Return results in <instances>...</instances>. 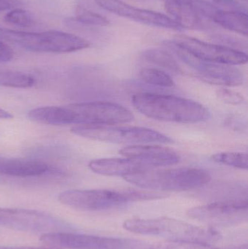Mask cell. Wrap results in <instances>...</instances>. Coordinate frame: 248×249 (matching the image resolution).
Returning <instances> with one entry per match:
<instances>
[{
    "mask_svg": "<svg viewBox=\"0 0 248 249\" xmlns=\"http://www.w3.org/2000/svg\"><path fill=\"white\" fill-rule=\"evenodd\" d=\"M126 231L139 235L160 237L171 241H194L210 244L221 239L214 228H200L172 218H132L123 224Z\"/></svg>",
    "mask_w": 248,
    "mask_h": 249,
    "instance_id": "4",
    "label": "cell"
},
{
    "mask_svg": "<svg viewBox=\"0 0 248 249\" xmlns=\"http://www.w3.org/2000/svg\"><path fill=\"white\" fill-rule=\"evenodd\" d=\"M165 2H176V1H179V2H186V1H190V0H163Z\"/></svg>",
    "mask_w": 248,
    "mask_h": 249,
    "instance_id": "32",
    "label": "cell"
},
{
    "mask_svg": "<svg viewBox=\"0 0 248 249\" xmlns=\"http://www.w3.org/2000/svg\"><path fill=\"white\" fill-rule=\"evenodd\" d=\"M172 41L194 56L204 61L232 66L248 62L247 54L230 47L208 43L185 35H178Z\"/></svg>",
    "mask_w": 248,
    "mask_h": 249,
    "instance_id": "12",
    "label": "cell"
},
{
    "mask_svg": "<svg viewBox=\"0 0 248 249\" xmlns=\"http://www.w3.org/2000/svg\"><path fill=\"white\" fill-rule=\"evenodd\" d=\"M0 249H58L52 248H39V247H0Z\"/></svg>",
    "mask_w": 248,
    "mask_h": 249,
    "instance_id": "30",
    "label": "cell"
},
{
    "mask_svg": "<svg viewBox=\"0 0 248 249\" xmlns=\"http://www.w3.org/2000/svg\"><path fill=\"white\" fill-rule=\"evenodd\" d=\"M22 4L20 0H0V11L17 8Z\"/></svg>",
    "mask_w": 248,
    "mask_h": 249,
    "instance_id": "29",
    "label": "cell"
},
{
    "mask_svg": "<svg viewBox=\"0 0 248 249\" xmlns=\"http://www.w3.org/2000/svg\"><path fill=\"white\" fill-rule=\"evenodd\" d=\"M119 153L125 158L141 161L151 169L175 165L180 160L174 150L158 145H131L119 150Z\"/></svg>",
    "mask_w": 248,
    "mask_h": 249,
    "instance_id": "14",
    "label": "cell"
},
{
    "mask_svg": "<svg viewBox=\"0 0 248 249\" xmlns=\"http://www.w3.org/2000/svg\"><path fill=\"white\" fill-rule=\"evenodd\" d=\"M0 38L23 49L37 53H66L86 49L90 45L84 38L55 30L26 32L0 29Z\"/></svg>",
    "mask_w": 248,
    "mask_h": 249,
    "instance_id": "6",
    "label": "cell"
},
{
    "mask_svg": "<svg viewBox=\"0 0 248 249\" xmlns=\"http://www.w3.org/2000/svg\"><path fill=\"white\" fill-rule=\"evenodd\" d=\"M0 227L28 232H62L71 229L67 222L31 209L0 208Z\"/></svg>",
    "mask_w": 248,
    "mask_h": 249,
    "instance_id": "11",
    "label": "cell"
},
{
    "mask_svg": "<svg viewBox=\"0 0 248 249\" xmlns=\"http://www.w3.org/2000/svg\"><path fill=\"white\" fill-rule=\"evenodd\" d=\"M148 249H221L213 247L209 244L194 241H171L149 245Z\"/></svg>",
    "mask_w": 248,
    "mask_h": 249,
    "instance_id": "24",
    "label": "cell"
},
{
    "mask_svg": "<svg viewBox=\"0 0 248 249\" xmlns=\"http://www.w3.org/2000/svg\"><path fill=\"white\" fill-rule=\"evenodd\" d=\"M165 9L183 29H203L204 19L198 14L189 1L186 2H165Z\"/></svg>",
    "mask_w": 248,
    "mask_h": 249,
    "instance_id": "17",
    "label": "cell"
},
{
    "mask_svg": "<svg viewBox=\"0 0 248 249\" xmlns=\"http://www.w3.org/2000/svg\"><path fill=\"white\" fill-rule=\"evenodd\" d=\"M218 99L230 105H240L244 102V97L241 93L227 89H220L216 91Z\"/></svg>",
    "mask_w": 248,
    "mask_h": 249,
    "instance_id": "26",
    "label": "cell"
},
{
    "mask_svg": "<svg viewBox=\"0 0 248 249\" xmlns=\"http://www.w3.org/2000/svg\"><path fill=\"white\" fill-rule=\"evenodd\" d=\"M40 241L48 247L68 249H148L149 247L138 240L108 238L65 231L42 234Z\"/></svg>",
    "mask_w": 248,
    "mask_h": 249,
    "instance_id": "9",
    "label": "cell"
},
{
    "mask_svg": "<svg viewBox=\"0 0 248 249\" xmlns=\"http://www.w3.org/2000/svg\"><path fill=\"white\" fill-rule=\"evenodd\" d=\"M12 118H13V115L10 112L0 108V119L8 120L11 119Z\"/></svg>",
    "mask_w": 248,
    "mask_h": 249,
    "instance_id": "31",
    "label": "cell"
},
{
    "mask_svg": "<svg viewBox=\"0 0 248 249\" xmlns=\"http://www.w3.org/2000/svg\"><path fill=\"white\" fill-rule=\"evenodd\" d=\"M213 3L221 10L247 13V9L237 0H213Z\"/></svg>",
    "mask_w": 248,
    "mask_h": 249,
    "instance_id": "27",
    "label": "cell"
},
{
    "mask_svg": "<svg viewBox=\"0 0 248 249\" xmlns=\"http://www.w3.org/2000/svg\"><path fill=\"white\" fill-rule=\"evenodd\" d=\"M4 20L9 24L20 27H30L34 24L32 15L21 9H13L4 16Z\"/></svg>",
    "mask_w": 248,
    "mask_h": 249,
    "instance_id": "25",
    "label": "cell"
},
{
    "mask_svg": "<svg viewBox=\"0 0 248 249\" xmlns=\"http://www.w3.org/2000/svg\"><path fill=\"white\" fill-rule=\"evenodd\" d=\"M14 57L13 50L6 45L4 42L0 40V63L8 62Z\"/></svg>",
    "mask_w": 248,
    "mask_h": 249,
    "instance_id": "28",
    "label": "cell"
},
{
    "mask_svg": "<svg viewBox=\"0 0 248 249\" xmlns=\"http://www.w3.org/2000/svg\"><path fill=\"white\" fill-rule=\"evenodd\" d=\"M167 197L165 193L148 190H71L62 192L58 200L62 204L83 211L115 209L133 202L157 200Z\"/></svg>",
    "mask_w": 248,
    "mask_h": 249,
    "instance_id": "3",
    "label": "cell"
},
{
    "mask_svg": "<svg viewBox=\"0 0 248 249\" xmlns=\"http://www.w3.org/2000/svg\"><path fill=\"white\" fill-rule=\"evenodd\" d=\"M123 178L137 187L161 193L196 190L211 179L208 171L195 168H154L128 174Z\"/></svg>",
    "mask_w": 248,
    "mask_h": 249,
    "instance_id": "5",
    "label": "cell"
},
{
    "mask_svg": "<svg viewBox=\"0 0 248 249\" xmlns=\"http://www.w3.org/2000/svg\"><path fill=\"white\" fill-rule=\"evenodd\" d=\"M211 159L217 163L239 169L248 170V156L246 152H221L213 155Z\"/></svg>",
    "mask_w": 248,
    "mask_h": 249,
    "instance_id": "22",
    "label": "cell"
},
{
    "mask_svg": "<svg viewBox=\"0 0 248 249\" xmlns=\"http://www.w3.org/2000/svg\"><path fill=\"white\" fill-rule=\"evenodd\" d=\"M143 58L151 64L170 70L174 73L181 74L182 70L173 55L166 51L160 49H149L142 54Z\"/></svg>",
    "mask_w": 248,
    "mask_h": 249,
    "instance_id": "19",
    "label": "cell"
},
{
    "mask_svg": "<svg viewBox=\"0 0 248 249\" xmlns=\"http://www.w3.org/2000/svg\"><path fill=\"white\" fill-rule=\"evenodd\" d=\"M230 249H248L247 244H244V245L239 246V247H233Z\"/></svg>",
    "mask_w": 248,
    "mask_h": 249,
    "instance_id": "33",
    "label": "cell"
},
{
    "mask_svg": "<svg viewBox=\"0 0 248 249\" xmlns=\"http://www.w3.org/2000/svg\"><path fill=\"white\" fill-rule=\"evenodd\" d=\"M165 45L182 62L192 69L198 79L205 83L227 87H237L244 83L243 71L234 66L199 59L176 45L173 41H166Z\"/></svg>",
    "mask_w": 248,
    "mask_h": 249,
    "instance_id": "8",
    "label": "cell"
},
{
    "mask_svg": "<svg viewBox=\"0 0 248 249\" xmlns=\"http://www.w3.org/2000/svg\"><path fill=\"white\" fill-rule=\"evenodd\" d=\"M32 121L50 125H115L134 120L131 110L113 102H91L48 106L29 111Z\"/></svg>",
    "mask_w": 248,
    "mask_h": 249,
    "instance_id": "1",
    "label": "cell"
},
{
    "mask_svg": "<svg viewBox=\"0 0 248 249\" xmlns=\"http://www.w3.org/2000/svg\"><path fill=\"white\" fill-rule=\"evenodd\" d=\"M75 14L76 20L87 26H106L109 24V20L104 16L91 11L83 6H77Z\"/></svg>",
    "mask_w": 248,
    "mask_h": 249,
    "instance_id": "23",
    "label": "cell"
},
{
    "mask_svg": "<svg viewBox=\"0 0 248 249\" xmlns=\"http://www.w3.org/2000/svg\"><path fill=\"white\" fill-rule=\"evenodd\" d=\"M35 84L34 77L20 71L0 70V86L29 89Z\"/></svg>",
    "mask_w": 248,
    "mask_h": 249,
    "instance_id": "20",
    "label": "cell"
},
{
    "mask_svg": "<svg viewBox=\"0 0 248 249\" xmlns=\"http://www.w3.org/2000/svg\"><path fill=\"white\" fill-rule=\"evenodd\" d=\"M48 171L47 164L32 159H0V174L29 178L43 175Z\"/></svg>",
    "mask_w": 248,
    "mask_h": 249,
    "instance_id": "16",
    "label": "cell"
},
{
    "mask_svg": "<svg viewBox=\"0 0 248 249\" xmlns=\"http://www.w3.org/2000/svg\"><path fill=\"white\" fill-rule=\"evenodd\" d=\"M212 21L224 29L247 36L248 34V15L246 13L219 10L215 13Z\"/></svg>",
    "mask_w": 248,
    "mask_h": 249,
    "instance_id": "18",
    "label": "cell"
},
{
    "mask_svg": "<svg viewBox=\"0 0 248 249\" xmlns=\"http://www.w3.org/2000/svg\"><path fill=\"white\" fill-rule=\"evenodd\" d=\"M88 167L96 174L109 177H124L128 174L151 169L141 161L128 158L93 160L89 162Z\"/></svg>",
    "mask_w": 248,
    "mask_h": 249,
    "instance_id": "15",
    "label": "cell"
},
{
    "mask_svg": "<svg viewBox=\"0 0 248 249\" xmlns=\"http://www.w3.org/2000/svg\"><path fill=\"white\" fill-rule=\"evenodd\" d=\"M132 104L147 118L164 122L198 124L211 117L209 110L201 104L171 95L137 93L132 96Z\"/></svg>",
    "mask_w": 248,
    "mask_h": 249,
    "instance_id": "2",
    "label": "cell"
},
{
    "mask_svg": "<svg viewBox=\"0 0 248 249\" xmlns=\"http://www.w3.org/2000/svg\"><path fill=\"white\" fill-rule=\"evenodd\" d=\"M96 4L114 14L148 26L182 30L183 28L171 18L163 13L138 8L119 0H95Z\"/></svg>",
    "mask_w": 248,
    "mask_h": 249,
    "instance_id": "13",
    "label": "cell"
},
{
    "mask_svg": "<svg viewBox=\"0 0 248 249\" xmlns=\"http://www.w3.org/2000/svg\"><path fill=\"white\" fill-rule=\"evenodd\" d=\"M74 134L92 140L115 143L143 144L148 143H172L169 136L153 129L133 126L75 125Z\"/></svg>",
    "mask_w": 248,
    "mask_h": 249,
    "instance_id": "7",
    "label": "cell"
},
{
    "mask_svg": "<svg viewBox=\"0 0 248 249\" xmlns=\"http://www.w3.org/2000/svg\"><path fill=\"white\" fill-rule=\"evenodd\" d=\"M247 199L219 200L187 211V216L208 228H228L248 221Z\"/></svg>",
    "mask_w": 248,
    "mask_h": 249,
    "instance_id": "10",
    "label": "cell"
},
{
    "mask_svg": "<svg viewBox=\"0 0 248 249\" xmlns=\"http://www.w3.org/2000/svg\"><path fill=\"white\" fill-rule=\"evenodd\" d=\"M139 75L142 81L151 86L170 88L175 85L173 78L167 73L157 69H143Z\"/></svg>",
    "mask_w": 248,
    "mask_h": 249,
    "instance_id": "21",
    "label": "cell"
}]
</instances>
